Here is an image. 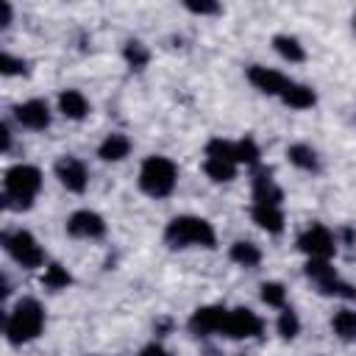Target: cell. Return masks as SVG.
<instances>
[{"instance_id": "cell-1", "label": "cell", "mask_w": 356, "mask_h": 356, "mask_svg": "<svg viewBox=\"0 0 356 356\" xmlns=\"http://www.w3.org/2000/svg\"><path fill=\"white\" fill-rule=\"evenodd\" d=\"M42 325H44L42 306L33 298H25L8 314V320H6V337H8L11 345H22V342L36 339L42 334Z\"/></svg>"}, {"instance_id": "cell-2", "label": "cell", "mask_w": 356, "mask_h": 356, "mask_svg": "<svg viewBox=\"0 0 356 356\" xmlns=\"http://www.w3.org/2000/svg\"><path fill=\"white\" fill-rule=\"evenodd\" d=\"M3 186H6V206L28 209L31 200L36 197L39 186H42V172L36 167H31V164H14L6 172Z\"/></svg>"}, {"instance_id": "cell-3", "label": "cell", "mask_w": 356, "mask_h": 356, "mask_svg": "<svg viewBox=\"0 0 356 356\" xmlns=\"http://www.w3.org/2000/svg\"><path fill=\"white\" fill-rule=\"evenodd\" d=\"M164 239L172 245V248H186V245H200V248H214V228L211 222L200 220V217H175L167 222L164 228Z\"/></svg>"}, {"instance_id": "cell-4", "label": "cell", "mask_w": 356, "mask_h": 356, "mask_svg": "<svg viewBox=\"0 0 356 356\" xmlns=\"http://www.w3.org/2000/svg\"><path fill=\"white\" fill-rule=\"evenodd\" d=\"M175 178H178V167L164 159V156H150L142 161L139 170V186L150 195V197H167L175 189Z\"/></svg>"}, {"instance_id": "cell-5", "label": "cell", "mask_w": 356, "mask_h": 356, "mask_svg": "<svg viewBox=\"0 0 356 356\" xmlns=\"http://www.w3.org/2000/svg\"><path fill=\"white\" fill-rule=\"evenodd\" d=\"M8 253L22 264V267H42L44 264V250L39 248V242L33 239V234L28 231H14L3 236Z\"/></svg>"}, {"instance_id": "cell-6", "label": "cell", "mask_w": 356, "mask_h": 356, "mask_svg": "<svg viewBox=\"0 0 356 356\" xmlns=\"http://www.w3.org/2000/svg\"><path fill=\"white\" fill-rule=\"evenodd\" d=\"M298 248H300L309 259H325V261H328V259L334 256V250H337L331 231L323 228V225L306 228V231L300 234V239H298Z\"/></svg>"}, {"instance_id": "cell-7", "label": "cell", "mask_w": 356, "mask_h": 356, "mask_svg": "<svg viewBox=\"0 0 356 356\" xmlns=\"http://www.w3.org/2000/svg\"><path fill=\"white\" fill-rule=\"evenodd\" d=\"M222 334L231 337V339H250V337H259V334H261V320H259L250 309H234V312H228V317H225Z\"/></svg>"}, {"instance_id": "cell-8", "label": "cell", "mask_w": 356, "mask_h": 356, "mask_svg": "<svg viewBox=\"0 0 356 356\" xmlns=\"http://www.w3.org/2000/svg\"><path fill=\"white\" fill-rule=\"evenodd\" d=\"M225 317H228V312L222 309V306H203V309H197L192 317H189V328H192V334H197V337H209V334H222V325H225Z\"/></svg>"}, {"instance_id": "cell-9", "label": "cell", "mask_w": 356, "mask_h": 356, "mask_svg": "<svg viewBox=\"0 0 356 356\" xmlns=\"http://www.w3.org/2000/svg\"><path fill=\"white\" fill-rule=\"evenodd\" d=\"M56 175L70 192H83L86 189V167L75 156H61L56 161Z\"/></svg>"}, {"instance_id": "cell-10", "label": "cell", "mask_w": 356, "mask_h": 356, "mask_svg": "<svg viewBox=\"0 0 356 356\" xmlns=\"http://www.w3.org/2000/svg\"><path fill=\"white\" fill-rule=\"evenodd\" d=\"M67 231H70L72 236L95 239V236H103L106 222H103V217H100V214H95V211H89V209H81V211H75V214L70 217Z\"/></svg>"}, {"instance_id": "cell-11", "label": "cell", "mask_w": 356, "mask_h": 356, "mask_svg": "<svg viewBox=\"0 0 356 356\" xmlns=\"http://www.w3.org/2000/svg\"><path fill=\"white\" fill-rule=\"evenodd\" d=\"M14 114L31 131H44L50 125V111H47V103L44 100H25V103H19L14 108Z\"/></svg>"}, {"instance_id": "cell-12", "label": "cell", "mask_w": 356, "mask_h": 356, "mask_svg": "<svg viewBox=\"0 0 356 356\" xmlns=\"http://www.w3.org/2000/svg\"><path fill=\"white\" fill-rule=\"evenodd\" d=\"M248 78H250V83H253L259 92H264V95H281V92H284V86L289 83L281 72L267 70V67H259V64L248 70Z\"/></svg>"}, {"instance_id": "cell-13", "label": "cell", "mask_w": 356, "mask_h": 356, "mask_svg": "<svg viewBox=\"0 0 356 356\" xmlns=\"http://www.w3.org/2000/svg\"><path fill=\"white\" fill-rule=\"evenodd\" d=\"M281 197H284V192L275 186V181L267 172H259L253 178V200H256V206H278Z\"/></svg>"}, {"instance_id": "cell-14", "label": "cell", "mask_w": 356, "mask_h": 356, "mask_svg": "<svg viewBox=\"0 0 356 356\" xmlns=\"http://www.w3.org/2000/svg\"><path fill=\"white\" fill-rule=\"evenodd\" d=\"M58 108H61V114L70 117V120H83L86 111H89V103H86V97H83L81 92L67 89V92L58 95Z\"/></svg>"}, {"instance_id": "cell-15", "label": "cell", "mask_w": 356, "mask_h": 356, "mask_svg": "<svg viewBox=\"0 0 356 356\" xmlns=\"http://www.w3.org/2000/svg\"><path fill=\"white\" fill-rule=\"evenodd\" d=\"M281 100H284L286 106H292V108H312L317 97H314V92H312L309 86H303V83H286L284 92H281Z\"/></svg>"}, {"instance_id": "cell-16", "label": "cell", "mask_w": 356, "mask_h": 356, "mask_svg": "<svg viewBox=\"0 0 356 356\" xmlns=\"http://www.w3.org/2000/svg\"><path fill=\"white\" fill-rule=\"evenodd\" d=\"M128 150H131V142H128V136H122V134H111V136H106L103 142H100V159L103 161H120V159H125L128 156Z\"/></svg>"}, {"instance_id": "cell-17", "label": "cell", "mask_w": 356, "mask_h": 356, "mask_svg": "<svg viewBox=\"0 0 356 356\" xmlns=\"http://www.w3.org/2000/svg\"><path fill=\"white\" fill-rule=\"evenodd\" d=\"M253 220L259 228H264L270 234H278L284 228V214L278 206H253Z\"/></svg>"}, {"instance_id": "cell-18", "label": "cell", "mask_w": 356, "mask_h": 356, "mask_svg": "<svg viewBox=\"0 0 356 356\" xmlns=\"http://www.w3.org/2000/svg\"><path fill=\"white\" fill-rule=\"evenodd\" d=\"M203 170H206V175H209L211 181L222 184V181H231V178L236 175V161H225V159H206Z\"/></svg>"}, {"instance_id": "cell-19", "label": "cell", "mask_w": 356, "mask_h": 356, "mask_svg": "<svg viewBox=\"0 0 356 356\" xmlns=\"http://www.w3.org/2000/svg\"><path fill=\"white\" fill-rule=\"evenodd\" d=\"M231 259L242 267H256L261 261V250L253 242H234L231 245Z\"/></svg>"}, {"instance_id": "cell-20", "label": "cell", "mask_w": 356, "mask_h": 356, "mask_svg": "<svg viewBox=\"0 0 356 356\" xmlns=\"http://www.w3.org/2000/svg\"><path fill=\"white\" fill-rule=\"evenodd\" d=\"M273 47L278 50V56L281 58H286V61H303L306 58V53H303V47H300V42L295 39V36H275L273 39Z\"/></svg>"}, {"instance_id": "cell-21", "label": "cell", "mask_w": 356, "mask_h": 356, "mask_svg": "<svg viewBox=\"0 0 356 356\" xmlns=\"http://www.w3.org/2000/svg\"><path fill=\"white\" fill-rule=\"evenodd\" d=\"M331 325H334V331H337L342 339H350V337H356V312H350V309H342V312H337Z\"/></svg>"}, {"instance_id": "cell-22", "label": "cell", "mask_w": 356, "mask_h": 356, "mask_svg": "<svg viewBox=\"0 0 356 356\" xmlns=\"http://www.w3.org/2000/svg\"><path fill=\"white\" fill-rule=\"evenodd\" d=\"M206 156H209V159L236 161V142H228V139H211V142L206 145Z\"/></svg>"}, {"instance_id": "cell-23", "label": "cell", "mask_w": 356, "mask_h": 356, "mask_svg": "<svg viewBox=\"0 0 356 356\" xmlns=\"http://www.w3.org/2000/svg\"><path fill=\"white\" fill-rule=\"evenodd\" d=\"M289 161H292L295 167H300V170H317V156H314V150L306 147V145H292V147H289Z\"/></svg>"}, {"instance_id": "cell-24", "label": "cell", "mask_w": 356, "mask_h": 356, "mask_svg": "<svg viewBox=\"0 0 356 356\" xmlns=\"http://www.w3.org/2000/svg\"><path fill=\"white\" fill-rule=\"evenodd\" d=\"M70 273L61 267V264H50L47 270H44V278H42V284L47 286V289H64V286H70Z\"/></svg>"}, {"instance_id": "cell-25", "label": "cell", "mask_w": 356, "mask_h": 356, "mask_svg": "<svg viewBox=\"0 0 356 356\" xmlns=\"http://www.w3.org/2000/svg\"><path fill=\"white\" fill-rule=\"evenodd\" d=\"M298 331H300L298 314H295L292 309H284L281 317H278V334H281L284 339H292V337H298Z\"/></svg>"}, {"instance_id": "cell-26", "label": "cell", "mask_w": 356, "mask_h": 356, "mask_svg": "<svg viewBox=\"0 0 356 356\" xmlns=\"http://www.w3.org/2000/svg\"><path fill=\"white\" fill-rule=\"evenodd\" d=\"M261 300H264L267 306H284L286 289H284L278 281H267V284H261Z\"/></svg>"}, {"instance_id": "cell-27", "label": "cell", "mask_w": 356, "mask_h": 356, "mask_svg": "<svg viewBox=\"0 0 356 356\" xmlns=\"http://www.w3.org/2000/svg\"><path fill=\"white\" fill-rule=\"evenodd\" d=\"M236 161H242V164H256L259 161V147L250 136L236 142Z\"/></svg>"}, {"instance_id": "cell-28", "label": "cell", "mask_w": 356, "mask_h": 356, "mask_svg": "<svg viewBox=\"0 0 356 356\" xmlns=\"http://www.w3.org/2000/svg\"><path fill=\"white\" fill-rule=\"evenodd\" d=\"M125 58H128V64H131V67H136V70H139V67H145V64H147L150 53L145 50V44H142V42H128V44H125Z\"/></svg>"}, {"instance_id": "cell-29", "label": "cell", "mask_w": 356, "mask_h": 356, "mask_svg": "<svg viewBox=\"0 0 356 356\" xmlns=\"http://www.w3.org/2000/svg\"><path fill=\"white\" fill-rule=\"evenodd\" d=\"M0 72L3 75H17V72H22V61L14 58V56H8V53H3L0 56Z\"/></svg>"}, {"instance_id": "cell-30", "label": "cell", "mask_w": 356, "mask_h": 356, "mask_svg": "<svg viewBox=\"0 0 356 356\" xmlns=\"http://www.w3.org/2000/svg\"><path fill=\"white\" fill-rule=\"evenodd\" d=\"M186 8L192 11V14H217L220 11V6L217 3H206V0H186Z\"/></svg>"}, {"instance_id": "cell-31", "label": "cell", "mask_w": 356, "mask_h": 356, "mask_svg": "<svg viewBox=\"0 0 356 356\" xmlns=\"http://www.w3.org/2000/svg\"><path fill=\"white\" fill-rule=\"evenodd\" d=\"M142 356H170V350H164L161 345H147V348L142 350Z\"/></svg>"}, {"instance_id": "cell-32", "label": "cell", "mask_w": 356, "mask_h": 356, "mask_svg": "<svg viewBox=\"0 0 356 356\" xmlns=\"http://www.w3.org/2000/svg\"><path fill=\"white\" fill-rule=\"evenodd\" d=\"M0 136H3V150H8V145H11V134H8L6 125H0Z\"/></svg>"}, {"instance_id": "cell-33", "label": "cell", "mask_w": 356, "mask_h": 356, "mask_svg": "<svg viewBox=\"0 0 356 356\" xmlns=\"http://www.w3.org/2000/svg\"><path fill=\"white\" fill-rule=\"evenodd\" d=\"M353 28H356V14H353Z\"/></svg>"}]
</instances>
